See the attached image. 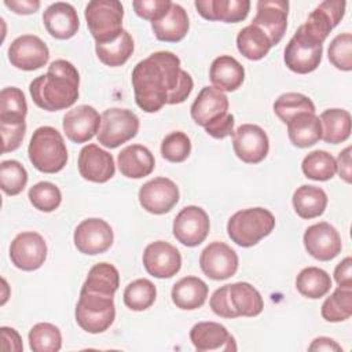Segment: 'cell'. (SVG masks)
<instances>
[{"mask_svg":"<svg viewBox=\"0 0 352 352\" xmlns=\"http://www.w3.org/2000/svg\"><path fill=\"white\" fill-rule=\"evenodd\" d=\"M132 85L136 104L146 113H155L165 104L183 103L194 82L173 52L158 51L136 63Z\"/></svg>","mask_w":352,"mask_h":352,"instance_id":"6da1fadb","label":"cell"},{"mask_svg":"<svg viewBox=\"0 0 352 352\" xmlns=\"http://www.w3.org/2000/svg\"><path fill=\"white\" fill-rule=\"evenodd\" d=\"M80 74L73 63L56 59L48 66V72L36 77L30 85V96L36 106L47 111L67 109L78 99Z\"/></svg>","mask_w":352,"mask_h":352,"instance_id":"7a4b0ae2","label":"cell"},{"mask_svg":"<svg viewBox=\"0 0 352 352\" xmlns=\"http://www.w3.org/2000/svg\"><path fill=\"white\" fill-rule=\"evenodd\" d=\"M28 155L33 166L43 173H56L67 162V148L63 136L52 126L37 128L29 142Z\"/></svg>","mask_w":352,"mask_h":352,"instance_id":"3957f363","label":"cell"},{"mask_svg":"<svg viewBox=\"0 0 352 352\" xmlns=\"http://www.w3.org/2000/svg\"><path fill=\"white\" fill-rule=\"evenodd\" d=\"M275 227L274 214L264 208H249L234 213L227 223V234L232 242L250 248L271 234Z\"/></svg>","mask_w":352,"mask_h":352,"instance_id":"277c9868","label":"cell"},{"mask_svg":"<svg viewBox=\"0 0 352 352\" xmlns=\"http://www.w3.org/2000/svg\"><path fill=\"white\" fill-rule=\"evenodd\" d=\"M88 29L96 44L116 40L122 29L124 7L118 0H94L84 11Z\"/></svg>","mask_w":352,"mask_h":352,"instance_id":"5b68a950","label":"cell"},{"mask_svg":"<svg viewBox=\"0 0 352 352\" xmlns=\"http://www.w3.org/2000/svg\"><path fill=\"white\" fill-rule=\"evenodd\" d=\"M322 52L323 41L302 23L289 40L283 59L292 72L307 74L319 66Z\"/></svg>","mask_w":352,"mask_h":352,"instance_id":"8992f818","label":"cell"},{"mask_svg":"<svg viewBox=\"0 0 352 352\" xmlns=\"http://www.w3.org/2000/svg\"><path fill=\"white\" fill-rule=\"evenodd\" d=\"M116 318V307L111 296H104L92 292H80V298L76 305L77 324L91 334L103 333L107 330Z\"/></svg>","mask_w":352,"mask_h":352,"instance_id":"52a82bcc","label":"cell"},{"mask_svg":"<svg viewBox=\"0 0 352 352\" xmlns=\"http://www.w3.org/2000/svg\"><path fill=\"white\" fill-rule=\"evenodd\" d=\"M100 117L98 142L107 148H116L126 143L139 131V118L128 109L111 107L104 110Z\"/></svg>","mask_w":352,"mask_h":352,"instance_id":"ba28073f","label":"cell"},{"mask_svg":"<svg viewBox=\"0 0 352 352\" xmlns=\"http://www.w3.org/2000/svg\"><path fill=\"white\" fill-rule=\"evenodd\" d=\"M210 223L208 213L195 205L183 208L173 220V236L184 246L201 245L209 232Z\"/></svg>","mask_w":352,"mask_h":352,"instance_id":"9c48e42d","label":"cell"},{"mask_svg":"<svg viewBox=\"0 0 352 352\" xmlns=\"http://www.w3.org/2000/svg\"><path fill=\"white\" fill-rule=\"evenodd\" d=\"M74 245L78 252L89 256L104 253L114 241V234L107 221L98 217L82 220L74 230Z\"/></svg>","mask_w":352,"mask_h":352,"instance_id":"30bf717a","label":"cell"},{"mask_svg":"<svg viewBox=\"0 0 352 352\" xmlns=\"http://www.w3.org/2000/svg\"><path fill=\"white\" fill-rule=\"evenodd\" d=\"M10 258L22 271L38 270L47 258V243L38 232H21L10 245Z\"/></svg>","mask_w":352,"mask_h":352,"instance_id":"8fae6325","label":"cell"},{"mask_svg":"<svg viewBox=\"0 0 352 352\" xmlns=\"http://www.w3.org/2000/svg\"><path fill=\"white\" fill-rule=\"evenodd\" d=\"M238 264L236 252L227 243L219 241L209 243L199 256L202 272L213 280H224L234 276Z\"/></svg>","mask_w":352,"mask_h":352,"instance_id":"7c38bea8","label":"cell"},{"mask_svg":"<svg viewBox=\"0 0 352 352\" xmlns=\"http://www.w3.org/2000/svg\"><path fill=\"white\" fill-rule=\"evenodd\" d=\"M50 59L47 44L34 34H22L8 47V60L16 69L32 72L43 67Z\"/></svg>","mask_w":352,"mask_h":352,"instance_id":"4fadbf2b","label":"cell"},{"mask_svg":"<svg viewBox=\"0 0 352 352\" xmlns=\"http://www.w3.org/2000/svg\"><path fill=\"white\" fill-rule=\"evenodd\" d=\"M232 147L241 161L258 164L268 154L270 140L261 126L256 124H242L232 133Z\"/></svg>","mask_w":352,"mask_h":352,"instance_id":"5bb4252c","label":"cell"},{"mask_svg":"<svg viewBox=\"0 0 352 352\" xmlns=\"http://www.w3.org/2000/svg\"><path fill=\"white\" fill-rule=\"evenodd\" d=\"M139 202L148 213L164 214L179 202V188L168 177L151 179L140 187Z\"/></svg>","mask_w":352,"mask_h":352,"instance_id":"9a60e30c","label":"cell"},{"mask_svg":"<svg viewBox=\"0 0 352 352\" xmlns=\"http://www.w3.org/2000/svg\"><path fill=\"white\" fill-rule=\"evenodd\" d=\"M143 265L154 278H172L182 268V254L169 242L155 241L146 246Z\"/></svg>","mask_w":352,"mask_h":352,"instance_id":"2e32d148","label":"cell"},{"mask_svg":"<svg viewBox=\"0 0 352 352\" xmlns=\"http://www.w3.org/2000/svg\"><path fill=\"white\" fill-rule=\"evenodd\" d=\"M304 246L316 260L329 261L338 256L342 242L338 231L329 223L320 221L309 226L304 232Z\"/></svg>","mask_w":352,"mask_h":352,"instance_id":"e0dca14e","label":"cell"},{"mask_svg":"<svg viewBox=\"0 0 352 352\" xmlns=\"http://www.w3.org/2000/svg\"><path fill=\"white\" fill-rule=\"evenodd\" d=\"M256 16L252 25L258 26L267 33L272 45H276L285 36L287 28L289 1L286 0H260L256 4Z\"/></svg>","mask_w":352,"mask_h":352,"instance_id":"ac0fdd59","label":"cell"},{"mask_svg":"<svg viewBox=\"0 0 352 352\" xmlns=\"http://www.w3.org/2000/svg\"><path fill=\"white\" fill-rule=\"evenodd\" d=\"M102 117L95 107L80 104L69 110L63 117V132L73 143H85L98 135Z\"/></svg>","mask_w":352,"mask_h":352,"instance_id":"d6986e66","label":"cell"},{"mask_svg":"<svg viewBox=\"0 0 352 352\" xmlns=\"http://www.w3.org/2000/svg\"><path fill=\"white\" fill-rule=\"evenodd\" d=\"M80 175L94 183H106L116 173L113 155L98 144H87L78 154Z\"/></svg>","mask_w":352,"mask_h":352,"instance_id":"ffe728a7","label":"cell"},{"mask_svg":"<svg viewBox=\"0 0 352 352\" xmlns=\"http://www.w3.org/2000/svg\"><path fill=\"white\" fill-rule=\"evenodd\" d=\"M190 340L198 352L236 351L234 337L217 322H199L190 330Z\"/></svg>","mask_w":352,"mask_h":352,"instance_id":"44dd1931","label":"cell"},{"mask_svg":"<svg viewBox=\"0 0 352 352\" xmlns=\"http://www.w3.org/2000/svg\"><path fill=\"white\" fill-rule=\"evenodd\" d=\"M43 23L47 32L58 40H67L73 37L80 28L76 8L63 1L52 3L45 8L43 14Z\"/></svg>","mask_w":352,"mask_h":352,"instance_id":"7402d4cb","label":"cell"},{"mask_svg":"<svg viewBox=\"0 0 352 352\" xmlns=\"http://www.w3.org/2000/svg\"><path fill=\"white\" fill-rule=\"evenodd\" d=\"M228 110V98L224 92L219 91L214 87H204L194 103L191 104V117L201 125L206 126L219 117L224 116Z\"/></svg>","mask_w":352,"mask_h":352,"instance_id":"603a6c76","label":"cell"},{"mask_svg":"<svg viewBox=\"0 0 352 352\" xmlns=\"http://www.w3.org/2000/svg\"><path fill=\"white\" fill-rule=\"evenodd\" d=\"M194 4L202 18L227 23L243 21L250 10L249 0H195Z\"/></svg>","mask_w":352,"mask_h":352,"instance_id":"cb8c5ba5","label":"cell"},{"mask_svg":"<svg viewBox=\"0 0 352 352\" xmlns=\"http://www.w3.org/2000/svg\"><path fill=\"white\" fill-rule=\"evenodd\" d=\"M117 165L125 177L142 179L154 170L155 160L146 146L131 144L118 153Z\"/></svg>","mask_w":352,"mask_h":352,"instance_id":"d4e9b609","label":"cell"},{"mask_svg":"<svg viewBox=\"0 0 352 352\" xmlns=\"http://www.w3.org/2000/svg\"><path fill=\"white\" fill-rule=\"evenodd\" d=\"M209 78L213 87L219 91L232 92L242 85L245 80V69L231 55H220L210 65Z\"/></svg>","mask_w":352,"mask_h":352,"instance_id":"484cf974","label":"cell"},{"mask_svg":"<svg viewBox=\"0 0 352 352\" xmlns=\"http://www.w3.org/2000/svg\"><path fill=\"white\" fill-rule=\"evenodd\" d=\"M346 3L341 0L322 1L308 16L305 26L324 41L329 33L340 23L345 14Z\"/></svg>","mask_w":352,"mask_h":352,"instance_id":"4316f807","label":"cell"},{"mask_svg":"<svg viewBox=\"0 0 352 352\" xmlns=\"http://www.w3.org/2000/svg\"><path fill=\"white\" fill-rule=\"evenodd\" d=\"M190 22L186 10L176 3L170 4L169 11L158 21L151 22L154 36L160 41L177 43L183 40L188 32Z\"/></svg>","mask_w":352,"mask_h":352,"instance_id":"83f0119b","label":"cell"},{"mask_svg":"<svg viewBox=\"0 0 352 352\" xmlns=\"http://www.w3.org/2000/svg\"><path fill=\"white\" fill-rule=\"evenodd\" d=\"M286 124L289 139L296 147H311L322 139V124L315 113H298Z\"/></svg>","mask_w":352,"mask_h":352,"instance_id":"f1b7e54d","label":"cell"},{"mask_svg":"<svg viewBox=\"0 0 352 352\" xmlns=\"http://www.w3.org/2000/svg\"><path fill=\"white\" fill-rule=\"evenodd\" d=\"M208 293V285L202 279L197 276H184L173 285L170 296L177 308L192 311L205 304Z\"/></svg>","mask_w":352,"mask_h":352,"instance_id":"f546056e","label":"cell"},{"mask_svg":"<svg viewBox=\"0 0 352 352\" xmlns=\"http://www.w3.org/2000/svg\"><path fill=\"white\" fill-rule=\"evenodd\" d=\"M228 298L236 316L253 318L260 315L264 308L261 294L248 282H235L228 285Z\"/></svg>","mask_w":352,"mask_h":352,"instance_id":"4dcf8cb0","label":"cell"},{"mask_svg":"<svg viewBox=\"0 0 352 352\" xmlns=\"http://www.w3.org/2000/svg\"><path fill=\"white\" fill-rule=\"evenodd\" d=\"M293 206L301 219L319 217L327 206V195L323 188L316 186H300L293 194Z\"/></svg>","mask_w":352,"mask_h":352,"instance_id":"1f68e13d","label":"cell"},{"mask_svg":"<svg viewBox=\"0 0 352 352\" xmlns=\"http://www.w3.org/2000/svg\"><path fill=\"white\" fill-rule=\"evenodd\" d=\"M238 51L249 60L263 59L271 50L272 43L267 33L256 25H248L236 36Z\"/></svg>","mask_w":352,"mask_h":352,"instance_id":"d6a6232c","label":"cell"},{"mask_svg":"<svg viewBox=\"0 0 352 352\" xmlns=\"http://www.w3.org/2000/svg\"><path fill=\"white\" fill-rule=\"evenodd\" d=\"M322 139L330 144L345 142L351 136V114L344 109H327L320 117Z\"/></svg>","mask_w":352,"mask_h":352,"instance_id":"836d02e7","label":"cell"},{"mask_svg":"<svg viewBox=\"0 0 352 352\" xmlns=\"http://www.w3.org/2000/svg\"><path fill=\"white\" fill-rule=\"evenodd\" d=\"M118 270L110 263H98L89 270L81 290L114 297V293L118 290Z\"/></svg>","mask_w":352,"mask_h":352,"instance_id":"e575fe53","label":"cell"},{"mask_svg":"<svg viewBox=\"0 0 352 352\" xmlns=\"http://www.w3.org/2000/svg\"><path fill=\"white\" fill-rule=\"evenodd\" d=\"M298 293L307 298H320L326 296L331 287L330 275L318 267H307L301 270L296 278Z\"/></svg>","mask_w":352,"mask_h":352,"instance_id":"d590c367","label":"cell"},{"mask_svg":"<svg viewBox=\"0 0 352 352\" xmlns=\"http://www.w3.org/2000/svg\"><path fill=\"white\" fill-rule=\"evenodd\" d=\"M133 48L135 45L132 36L126 30H122L116 40L104 44H96L95 52L102 63L110 67H117L129 59Z\"/></svg>","mask_w":352,"mask_h":352,"instance_id":"8d00e7d4","label":"cell"},{"mask_svg":"<svg viewBox=\"0 0 352 352\" xmlns=\"http://www.w3.org/2000/svg\"><path fill=\"white\" fill-rule=\"evenodd\" d=\"M28 104L23 92L16 87H7L0 94V124L25 122Z\"/></svg>","mask_w":352,"mask_h":352,"instance_id":"74e56055","label":"cell"},{"mask_svg":"<svg viewBox=\"0 0 352 352\" xmlns=\"http://www.w3.org/2000/svg\"><path fill=\"white\" fill-rule=\"evenodd\" d=\"M301 169L308 179L326 182L337 173V164L330 153L324 150H314L304 157Z\"/></svg>","mask_w":352,"mask_h":352,"instance_id":"f35d334b","label":"cell"},{"mask_svg":"<svg viewBox=\"0 0 352 352\" xmlns=\"http://www.w3.org/2000/svg\"><path fill=\"white\" fill-rule=\"evenodd\" d=\"M320 314L327 322H342L352 315V289L337 287L322 304Z\"/></svg>","mask_w":352,"mask_h":352,"instance_id":"ab89813d","label":"cell"},{"mask_svg":"<svg viewBox=\"0 0 352 352\" xmlns=\"http://www.w3.org/2000/svg\"><path fill=\"white\" fill-rule=\"evenodd\" d=\"M157 297L154 283L146 278L131 282L124 290V304L132 311H144L150 308Z\"/></svg>","mask_w":352,"mask_h":352,"instance_id":"60d3db41","label":"cell"},{"mask_svg":"<svg viewBox=\"0 0 352 352\" xmlns=\"http://www.w3.org/2000/svg\"><path fill=\"white\" fill-rule=\"evenodd\" d=\"M29 345L33 352H58L62 346L60 330L48 322L37 323L29 331Z\"/></svg>","mask_w":352,"mask_h":352,"instance_id":"b9f144b4","label":"cell"},{"mask_svg":"<svg viewBox=\"0 0 352 352\" xmlns=\"http://www.w3.org/2000/svg\"><path fill=\"white\" fill-rule=\"evenodd\" d=\"M274 111L286 124L298 113H315V104L308 96L302 94L286 92L275 100Z\"/></svg>","mask_w":352,"mask_h":352,"instance_id":"7bdbcfd3","label":"cell"},{"mask_svg":"<svg viewBox=\"0 0 352 352\" xmlns=\"http://www.w3.org/2000/svg\"><path fill=\"white\" fill-rule=\"evenodd\" d=\"M28 172L16 160H6L0 164V187L7 195H18L26 187Z\"/></svg>","mask_w":352,"mask_h":352,"instance_id":"ee69618b","label":"cell"},{"mask_svg":"<svg viewBox=\"0 0 352 352\" xmlns=\"http://www.w3.org/2000/svg\"><path fill=\"white\" fill-rule=\"evenodd\" d=\"M30 204L41 212L55 210L62 201L60 190L51 182H38L29 190Z\"/></svg>","mask_w":352,"mask_h":352,"instance_id":"f6af8a7d","label":"cell"},{"mask_svg":"<svg viewBox=\"0 0 352 352\" xmlns=\"http://www.w3.org/2000/svg\"><path fill=\"white\" fill-rule=\"evenodd\" d=\"M327 56L330 63L344 72L352 70V34H337L329 44Z\"/></svg>","mask_w":352,"mask_h":352,"instance_id":"bcb514c9","label":"cell"},{"mask_svg":"<svg viewBox=\"0 0 352 352\" xmlns=\"http://www.w3.org/2000/svg\"><path fill=\"white\" fill-rule=\"evenodd\" d=\"M191 153L190 138L182 132L175 131L166 135L161 143V154L169 162H183Z\"/></svg>","mask_w":352,"mask_h":352,"instance_id":"7dc6e473","label":"cell"},{"mask_svg":"<svg viewBox=\"0 0 352 352\" xmlns=\"http://www.w3.org/2000/svg\"><path fill=\"white\" fill-rule=\"evenodd\" d=\"M170 4V0H135L132 7L138 16L155 22L169 11Z\"/></svg>","mask_w":352,"mask_h":352,"instance_id":"c3c4849f","label":"cell"},{"mask_svg":"<svg viewBox=\"0 0 352 352\" xmlns=\"http://www.w3.org/2000/svg\"><path fill=\"white\" fill-rule=\"evenodd\" d=\"M1 139H3V153H10L16 150L25 136L26 122L21 124H0Z\"/></svg>","mask_w":352,"mask_h":352,"instance_id":"681fc988","label":"cell"},{"mask_svg":"<svg viewBox=\"0 0 352 352\" xmlns=\"http://www.w3.org/2000/svg\"><path fill=\"white\" fill-rule=\"evenodd\" d=\"M209 304H210L212 311H213L217 316L227 318V319L238 318L236 314H235V311L232 309L231 302H230V298H228V285H224V286L216 289L214 293H213L212 297H210Z\"/></svg>","mask_w":352,"mask_h":352,"instance_id":"f907efd6","label":"cell"},{"mask_svg":"<svg viewBox=\"0 0 352 352\" xmlns=\"http://www.w3.org/2000/svg\"><path fill=\"white\" fill-rule=\"evenodd\" d=\"M234 116L231 113H226L213 122L208 124L205 126V131L214 139H224L234 133Z\"/></svg>","mask_w":352,"mask_h":352,"instance_id":"816d5d0a","label":"cell"},{"mask_svg":"<svg viewBox=\"0 0 352 352\" xmlns=\"http://www.w3.org/2000/svg\"><path fill=\"white\" fill-rule=\"evenodd\" d=\"M334 279L340 287L352 289V258L349 256L337 264Z\"/></svg>","mask_w":352,"mask_h":352,"instance_id":"f5cc1de1","label":"cell"},{"mask_svg":"<svg viewBox=\"0 0 352 352\" xmlns=\"http://www.w3.org/2000/svg\"><path fill=\"white\" fill-rule=\"evenodd\" d=\"M1 349L3 351H14V352H21L23 349L22 340L18 334V331L12 327H6L3 326L1 329Z\"/></svg>","mask_w":352,"mask_h":352,"instance_id":"db71d44e","label":"cell"},{"mask_svg":"<svg viewBox=\"0 0 352 352\" xmlns=\"http://www.w3.org/2000/svg\"><path fill=\"white\" fill-rule=\"evenodd\" d=\"M337 164V172L340 175V177L346 182L351 183L352 182V165H351V146L345 147L337 157L336 160Z\"/></svg>","mask_w":352,"mask_h":352,"instance_id":"11a10c76","label":"cell"},{"mask_svg":"<svg viewBox=\"0 0 352 352\" xmlns=\"http://www.w3.org/2000/svg\"><path fill=\"white\" fill-rule=\"evenodd\" d=\"M4 6L8 7L15 14H33L40 8V1L37 0H4Z\"/></svg>","mask_w":352,"mask_h":352,"instance_id":"9f6ffc18","label":"cell"},{"mask_svg":"<svg viewBox=\"0 0 352 352\" xmlns=\"http://www.w3.org/2000/svg\"><path fill=\"white\" fill-rule=\"evenodd\" d=\"M309 351H326V352H341L342 348L333 338L329 337H318L308 346Z\"/></svg>","mask_w":352,"mask_h":352,"instance_id":"6f0895ef","label":"cell"}]
</instances>
